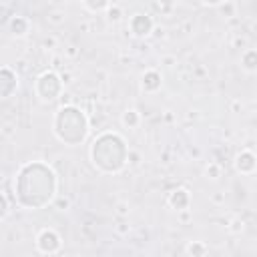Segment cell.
I'll list each match as a JSON object with an SVG mask.
<instances>
[{
	"instance_id": "obj_16",
	"label": "cell",
	"mask_w": 257,
	"mask_h": 257,
	"mask_svg": "<svg viewBox=\"0 0 257 257\" xmlns=\"http://www.w3.org/2000/svg\"><path fill=\"white\" fill-rule=\"evenodd\" d=\"M6 215H8V201H6V197L0 193V221H2Z\"/></svg>"
},
{
	"instance_id": "obj_20",
	"label": "cell",
	"mask_w": 257,
	"mask_h": 257,
	"mask_svg": "<svg viewBox=\"0 0 257 257\" xmlns=\"http://www.w3.org/2000/svg\"><path fill=\"white\" fill-rule=\"evenodd\" d=\"M207 171H211V173H213V177H211V179H217V177H219V167H215V165H211V167H209Z\"/></svg>"
},
{
	"instance_id": "obj_13",
	"label": "cell",
	"mask_w": 257,
	"mask_h": 257,
	"mask_svg": "<svg viewBox=\"0 0 257 257\" xmlns=\"http://www.w3.org/2000/svg\"><path fill=\"white\" fill-rule=\"evenodd\" d=\"M120 120H122V124H124V126L135 128V126H139L141 116H139V112H137V110H133V108H131V110H124V112H122Z\"/></svg>"
},
{
	"instance_id": "obj_9",
	"label": "cell",
	"mask_w": 257,
	"mask_h": 257,
	"mask_svg": "<svg viewBox=\"0 0 257 257\" xmlns=\"http://www.w3.org/2000/svg\"><path fill=\"white\" fill-rule=\"evenodd\" d=\"M169 205L177 211H185L191 205V195L187 189H175L173 193H169Z\"/></svg>"
},
{
	"instance_id": "obj_19",
	"label": "cell",
	"mask_w": 257,
	"mask_h": 257,
	"mask_svg": "<svg viewBox=\"0 0 257 257\" xmlns=\"http://www.w3.org/2000/svg\"><path fill=\"white\" fill-rule=\"evenodd\" d=\"M205 6H219V4H223L225 0H201Z\"/></svg>"
},
{
	"instance_id": "obj_11",
	"label": "cell",
	"mask_w": 257,
	"mask_h": 257,
	"mask_svg": "<svg viewBox=\"0 0 257 257\" xmlns=\"http://www.w3.org/2000/svg\"><path fill=\"white\" fill-rule=\"evenodd\" d=\"M241 66L247 72H255L257 70V50H253V48L245 50L243 56H241Z\"/></svg>"
},
{
	"instance_id": "obj_7",
	"label": "cell",
	"mask_w": 257,
	"mask_h": 257,
	"mask_svg": "<svg viewBox=\"0 0 257 257\" xmlns=\"http://www.w3.org/2000/svg\"><path fill=\"white\" fill-rule=\"evenodd\" d=\"M18 88V76L8 66H0V98H8Z\"/></svg>"
},
{
	"instance_id": "obj_2",
	"label": "cell",
	"mask_w": 257,
	"mask_h": 257,
	"mask_svg": "<svg viewBox=\"0 0 257 257\" xmlns=\"http://www.w3.org/2000/svg\"><path fill=\"white\" fill-rule=\"evenodd\" d=\"M90 161L104 175H116L128 161V147L118 133H100L90 145Z\"/></svg>"
},
{
	"instance_id": "obj_5",
	"label": "cell",
	"mask_w": 257,
	"mask_h": 257,
	"mask_svg": "<svg viewBox=\"0 0 257 257\" xmlns=\"http://www.w3.org/2000/svg\"><path fill=\"white\" fill-rule=\"evenodd\" d=\"M62 241H60V235L54 231V229H42L36 237V249L44 255H52L60 249Z\"/></svg>"
},
{
	"instance_id": "obj_17",
	"label": "cell",
	"mask_w": 257,
	"mask_h": 257,
	"mask_svg": "<svg viewBox=\"0 0 257 257\" xmlns=\"http://www.w3.org/2000/svg\"><path fill=\"white\" fill-rule=\"evenodd\" d=\"M108 18H110L112 22L120 20V8H116V6H114V8H110V10H108Z\"/></svg>"
},
{
	"instance_id": "obj_14",
	"label": "cell",
	"mask_w": 257,
	"mask_h": 257,
	"mask_svg": "<svg viewBox=\"0 0 257 257\" xmlns=\"http://www.w3.org/2000/svg\"><path fill=\"white\" fill-rule=\"evenodd\" d=\"M82 4L90 10V12H102L108 8L110 0H82Z\"/></svg>"
},
{
	"instance_id": "obj_6",
	"label": "cell",
	"mask_w": 257,
	"mask_h": 257,
	"mask_svg": "<svg viewBox=\"0 0 257 257\" xmlns=\"http://www.w3.org/2000/svg\"><path fill=\"white\" fill-rule=\"evenodd\" d=\"M128 28H131V34H133V36H137V38H145V36H149V34L153 32L155 22H153V18H151L149 14L139 12V14H133V16H131V20H128Z\"/></svg>"
},
{
	"instance_id": "obj_15",
	"label": "cell",
	"mask_w": 257,
	"mask_h": 257,
	"mask_svg": "<svg viewBox=\"0 0 257 257\" xmlns=\"http://www.w3.org/2000/svg\"><path fill=\"white\" fill-rule=\"evenodd\" d=\"M207 251L209 249L203 243H189L185 247V253H189V255H207Z\"/></svg>"
},
{
	"instance_id": "obj_18",
	"label": "cell",
	"mask_w": 257,
	"mask_h": 257,
	"mask_svg": "<svg viewBox=\"0 0 257 257\" xmlns=\"http://www.w3.org/2000/svg\"><path fill=\"white\" fill-rule=\"evenodd\" d=\"M175 4H177V0H161V6H163L165 10H171Z\"/></svg>"
},
{
	"instance_id": "obj_10",
	"label": "cell",
	"mask_w": 257,
	"mask_h": 257,
	"mask_svg": "<svg viewBox=\"0 0 257 257\" xmlns=\"http://www.w3.org/2000/svg\"><path fill=\"white\" fill-rule=\"evenodd\" d=\"M161 84H163V78L157 70H147L141 78V86L145 92H157L161 88Z\"/></svg>"
},
{
	"instance_id": "obj_1",
	"label": "cell",
	"mask_w": 257,
	"mask_h": 257,
	"mask_svg": "<svg viewBox=\"0 0 257 257\" xmlns=\"http://www.w3.org/2000/svg\"><path fill=\"white\" fill-rule=\"evenodd\" d=\"M58 179L50 165L44 161H32L20 167L14 177V197L24 209H42L56 195Z\"/></svg>"
},
{
	"instance_id": "obj_3",
	"label": "cell",
	"mask_w": 257,
	"mask_h": 257,
	"mask_svg": "<svg viewBox=\"0 0 257 257\" xmlns=\"http://www.w3.org/2000/svg\"><path fill=\"white\" fill-rule=\"evenodd\" d=\"M52 133L60 143L68 147L82 145L88 135V118L74 104L60 106L52 120Z\"/></svg>"
},
{
	"instance_id": "obj_12",
	"label": "cell",
	"mask_w": 257,
	"mask_h": 257,
	"mask_svg": "<svg viewBox=\"0 0 257 257\" xmlns=\"http://www.w3.org/2000/svg\"><path fill=\"white\" fill-rule=\"evenodd\" d=\"M10 32H12L14 36H24V34L28 32V20L22 18V16H14V18L10 20Z\"/></svg>"
},
{
	"instance_id": "obj_4",
	"label": "cell",
	"mask_w": 257,
	"mask_h": 257,
	"mask_svg": "<svg viewBox=\"0 0 257 257\" xmlns=\"http://www.w3.org/2000/svg\"><path fill=\"white\" fill-rule=\"evenodd\" d=\"M62 86H64V80H62L54 70H46V72H42V74L36 78L34 92H36V96H38L42 102H52V100H56V98L60 96Z\"/></svg>"
},
{
	"instance_id": "obj_8",
	"label": "cell",
	"mask_w": 257,
	"mask_h": 257,
	"mask_svg": "<svg viewBox=\"0 0 257 257\" xmlns=\"http://www.w3.org/2000/svg\"><path fill=\"white\" fill-rule=\"evenodd\" d=\"M255 167H257V161H255L253 151H241L235 157V169H237V173H241V175H253L255 173Z\"/></svg>"
}]
</instances>
